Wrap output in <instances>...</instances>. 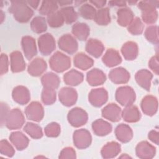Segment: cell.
I'll return each instance as SVG.
<instances>
[{
  "mask_svg": "<svg viewBox=\"0 0 159 159\" xmlns=\"http://www.w3.org/2000/svg\"><path fill=\"white\" fill-rule=\"evenodd\" d=\"M9 12L12 14L15 20L20 23L29 22L34 14L33 10L25 1H11Z\"/></svg>",
  "mask_w": 159,
  "mask_h": 159,
  "instance_id": "cell-1",
  "label": "cell"
},
{
  "mask_svg": "<svg viewBox=\"0 0 159 159\" xmlns=\"http://www.w3.org/2000/svg\"><path fill=\"white\" fill-rule=\"evenodd\" d=\"M158 1H142L138 4L139 8L142 11V20L147 24H152L158 19V12L156 8L158 6Z\"/></svg>",
  "mask_w": 159,
  "mask_h": 159,
  "instance_id": "cell-2",
  "label": "cell"
},
{
  "mask_svg": "<svg viewBox=\"0 0 159 159\" xmlns=\"http://www.w3.org/2000/svg\"><path fill=\"white\" fill-rule=\"evenodd\" d=\"M49 65L52 70L57 73H62L71 66V59L61 52L57 51L50 58Z\"/></svg>",
  "mask_w": 159,
  "mask_h": 159,
  "instance_id": "cell-3",
  "label": "cell"
},
{
  "mask_svg": "<svg viewBox=\"0 0 159 159\" xmlns=\"http://www.w3.org/2000/svg\"><path fill=\"white\" fill-rule=\"evenodd\" d=\"M115 98L120 105L125 107L133 104L135 101L136 95L132 88L129 86H123L117 89Z\"/></svg>",
  "mask_w": 159,
  "mask_h": 159,
  "instance_id": "cell-4",
  "label": "cell"
},
{
  "mask_svg": "<svg viewBox=\"0 0 159 159\" xmlns=\"http://www.w3.org/2000/svg\"><path fill=\"white\" fill-rule=\"evenodd\" d=\"M25 122V118L22 111L18 108L9 111L5 120V125L9 130L19 129Z\"/></svg>",
  "mask_w": 159,
  "mask_h": 159,
  "instance_id": "cell-5",
  "label": "cell"
},
{
  "mask_svg": "<svg viewBox=\"0 0 159 159\" xmlns=\"http://www.w3.org/2000/svg\"><path fill=\"white\" fill-rule=\"evenodd\" d=\"M67 119L69 123L75 127L84 125L88 119L87 112L82 108L76 107L71 109L68 113Z\"/></svg>",
  "mask_w": 159,
  "mask_h": 159,
  "instance_id": "cell-6",
  "label": "cell"
},
{
  "mask_svg": "<svg viewBox=\"0 0 159 159\" xmlns=\"http://www.w3.org/2000/svg\"><path fill=\"white\" fill-rule=\"evenodd\" d=\"M73 143L79 149H85L89 147L92 142V137L90 132L85 129L76 130L73 135Z\"/></svg>",
  "mask_w": 159,
  "mask_h": 159,
  "instance_id": "cell-7",
  "label": "cell"
},
{
  "mask_svg": "<svg viewBox=\"0 0 159 159\" xmlns=\"http://www.w3.org/2000/svg\"><path fill=\"white\" fill-rule=\"evenodd\" d=\"M38 45L40 52L46 56L51 54L56 48L55 39L49 33L41 35L39 37Z\"/></svg>",
  "mask_w": 159,
  "mask_h": 159,
  "instance_id": "cell-8",
  "label": "cell"
},
{
  "mask_svg": "<svg viewBox=\"0 0 159 159\" xmlns=\"http://www.w3.org/2000/svg\"><path fill=\"white\" fill-rule=\"evenodd\" d=\"M58 45L60 49L70 55L75 53L78 48V44L76 39L69 34L61 36L58 39Z\"/></svg>",
  "mask_w": 159,
  "mask_h": 159,
  "instance_id": "cell-9",
  "label": "cell"
},
{
  "mask_svg": "<svg viewBox=\"0 0 159 159\" xmlns=\"http://www.w3.org/2000/svg\"><path fill=\"white\" fill-rule=\"evenodd\" d=\"M25 114L28 119L39 122L43 117V107L39 102L32 101L26 107Z\"/></svg>",
  "mask_w": 159,
  "mask_h": 159,
  "instance_id": "cell-10",
  "label": "cell"
},
{
  "mask_svg": "<svg viewBox=\"0 0 159 159\" xmlns=\"http://www.w3.org/2000/svg\"><path fill=\"white\" fill-rule=\"evenodd\" d=\"M108 99L107 91L103 88L93 89L89 93V102L94 107H99L104 104Z\"/></svg>",
  "mask_w": 159,
  "mask_h": 159,
  "instance_id": "cell-11",
  "label": "cell"
},
{
  "mask_svg": "<svg viewBox=\"0 0 159 159\" xmlns=\"http://www.w3.org/2000/svg\"><path fill=\"white\" fill-rule=\"evenodd\" d=\"M58 98L63 105L70 107L76 103L78 93L75 89L71 87H63L58 92Z\"/></svg>",
  "mask_w": 159,
  "mask_h": 159,
  "instance_id": "cell-12",
  "label": "cell"
},
{
  "mask_svg": "<svg viewBox=\"0 0 159 159\" xmlns=\"http://www.w3.org/2000/svg\"><path fill=\"white\" fill-rule=\"evenodd\" d=\"M135 153L139 158L150 159L155 157L156 148L147 141H142L137 145Z\"/></svg>",
  "mask_w": 159,
  "mask_h": 159,
  "instance_id": "cell-13",
  "label": "cell"
},
{
  "mask_svg": "<svg viewBox=\"0 0 159 159\" xmlns=\"http://www.w3.org/2000/svg\"><path fill=\"white\" fill-rule=\"evenodd\" d=\"M102 116L114 122L119 121L122 117V111L120 107L115 103H110L102 109Z\"/></svg>",
  "mask_w": 159,
  "mask_h": 159,
  "instance_id": "cell-14",
  "label": "cell"
},
{
  "mask_svg": "<svg viewBox=\"0 0 159 159\" xmlns=\"http://www.w3.org/2000/svg\"><path fill=\"white\" fill-rule=\"evenodd\" d=\"M140 106L145 115L152 116L157 112L158 100L156 97L152 95H147L142 99Z\"/></svg>",
  "mask_w": 159,
  "mask_h": 159,
  "instance_id": "cell-15",
  "label": "cell"
},
{
  "mask_svg": "<svg viewBox=\"0 0 159 159\" xmlns=\"http://www.w3.org/2000/svg\"><path fill=\"white\" fill-rule=\"evenodd\" d=\"M22 48L25 58L30 60L37 53L35 39L30 36H24L21 40Z\"/></svg>",
  "mask_w": 159,
  "mask_h": 159,
  "instance_id": "cell-16",
  "label": "cell"
},
{
  "mask_svg": "<svg viewBox=\"0 0 159 159\" xmlns=\"http://www.w3.org/2000/svg\"><path fill=\"white\" fill-rule=\"evenodd\" d=\"M109 78L115 84H125L130 78L129 72L122 67L112 69L109 73Z\"/></svg>",
  "mask_w": 159,
  "mask_h": 159,
  "instance_id": "cell-17",
  "label": "cell"
},
{
  "mask_svg": "<svg viewBox=\"0 0 159 159\" xmlns=\"http://www.w3.org/2000/svg\"><path fill=\"white\" fill-rule=\"evenodd\" d=\"M47 68L46 61L42 58L37 57L33 59L28 65L27 71L33 76H39Z\"/></svg>",
  "mask_w": 159,
  "mask_h": 159,
  "instance_id": "cell-18",
  "label": "cell"
},
{
  "mask_svg": "<svg viewBox=\"0 0 159 159\" xmlns=\"http://www.w3.org/2000/svg\"><path fill=\"white\" fill-rule=\"evenodd\" d=\"M12 96L14 101L20 104H27L30 99V94L29 89L24 86H17L15 87L12 92Z\"/></svg>",
  "mask_w": 159,
  "mask_h": 159,
  "instance_id": "cell-19",
  "label": "cell"
},
{
  "mask_svg": "<svg viewBox=\"0 0 159 159\" xmlns=\"http://www.w3.org/2000/svg\"><path fill=\"white\" fill-rule=\"evenodd\" d=\"M10 65L13 73L20 72L25 70V61L20 52L14 51L10 54Z\"/></svg>",
  "mask_w": 159,
  "mask_h": 159,
  "instance_id": "cell-20",
  "label": "cell"
},
{
  "mask_svg": "<svg viewBox=\"0 0 159 159\" xmlns=\"http://www.w3.org/2000/svg\"><path fill=\"white\" fill-rule=\"evenodd\" d=\"M86 80L89 85L96 86L102 84L106 80V76L102 70L93 68L87 73Z\"/></svg>",
  "mask_w": 159,
  "mask_h": 159,
  "instance_id": "cell-21",
  "label": "cell"
},
{
  "mask_svg": "<svg viewBox=\"0 0 159 159\" xmlns=\"http://www.w3.org/2000/svg\"><path fill=\"white\" fill-rule=\"evenodd\" d=\"M153 78L152 73L146 69L138 71L135 75V78L137 84L147 91H150L151 81Z\"/></svg>",
  "mask_w": 159,
  "mask_h": 159,
  "instance_id": "cell-22",
  "label": "cell"
},
{
  "mask_svg": "<svg viewBox=\"0 0 159 159\" xmlns=\"http://www.w3.org/2000/svg\"><path fill=\"white\" fill-rule=\"evenodd\" d=\"M86 51L95 58H99L104 51V46L102 43L95 39H89L86 44Z\"/></svg>",
  "mask_w": 159,
  "mask_h": 159,
  "instance_id": "cell-23",
  "label": "cell"
},
{
  "mask_svg": "<svg viewBox=\"0 0 159 159\" xmlns=\"http://www.w3.org/2000/svg\"><path fill=\"white\" fill-rule=\"evenodd\" d=\"M115 134L117 139L122 143H127L133 137V132L130 127L123 123L119 124L116 127Z\"/></svg>",
  "mask_w": 159,
  "mask_h": 159,
  "instance_id": "cell-24",
  "label": "cell"
},
{
  "mask_svg": "<svg viewBox=\"0 0 159 159\" xmlns=\"http://www.w3.org/2000/svg\"><path fill=\"white\" fill-rule=\"evenodd\" d=\"M9 140L18 150H23L27 147L29 140L22 132L16 131L12 132L9 135Z\"/></svg>",
  "mask_w": 159,
  "mask_h": 159,
  "instance_id": "cell-25",
  "label": "cell"
},
{
  "mask_svg": "<svg viewBox=\"0 0 159 159\" xmlns=\"http://www.w3.org/2000/svg\"><path fill=\"white\" fill-rule=\"evenodd\" d=\"M102 62L108 67H114L122 62V58L117 50L108 48L102 58Z\"/></svg>",
  "mask_w": 159,
  "mask_h": 159,
  "instance_id": "cell-26",
  "label": "cell"
},
{
  "mask_svg": "<svg viewBox=\"0 0 159 159\" xmlns=\"http://www.w3.org/2000/svg\"><path fill=\"white\" fill-rule=\"evenodd\" d=\"M121 151L120 145L114 141L107 142L103 146L101 150V154L103 158H113Z\"/></svg>",
  "mask_w": 159,
  "mask_h": 159,
  "instance_id": "cell-27",
  "label": "cell"
},
{
  "mask_svg": "<svg viewBox=\"0 0 159 159\" xmlns=\"http://www.w3.org/2000/svg\"><path fill=\"white\" fill-rule=\"evenodd\" d=\"M122 117L127 122H136L141 118V114L139 108L133 104L125 106L122 111Z\"/></svg>",
  "mask_w": 159,
  "mask_h": 159,
  "instance_id": "cell-28",
  "label": "cell"
},
{
  "mask_svg": "<svg viewBox=\"0 0 159 159\" xmlns=\"http://www.w3.org/2000/svg\"><path fill=\"white\" fill-rule=\"evenodd\" d=\"M92 129L96 135L105 136L111 132L112 127L108 122L102 119H98L93 122Z\"/></svg>",
  "mask_w": 159,
  "mask_h": 159,
  "instance_id": "cell-29",
  "label": "cell"
},
{
  "mask_svg": "<svg viewBox=\"0 0 159 159\" xmlns=\"http://www.w3.org/2000/svg\"><path fill=\"white\" fill-rule=\"evenodd\" d=\"M121 53L126 60H133L138 56V45L134 42H127L122 45Z\"/></svg>",
  "mask_w": 159,
  "mask_h": 159,
  "instance_id": "cell-30",
  "label": "cell"
},
{
  "mask_svg": "<svg viewBox=\"0 0 159 159\" xmlns=\"http://www.w3.org/2000/svg\"><path fill=\"white\" fill-rule=\"evenodd\" d=\"M74 65L82 70H86L90 68L94 64V60L83 52L77 53L73 58Z\"/></svg>",
  "mask_w": 159,
  "mask_h": 159,
  "instance_id": "cell-31",
  "label": "cell"
},
{
  "mask_svg": "<svg viewBox=\"0 0 159 159\" xmlns=\"http://www.w3.org/2000/svg\"><path fill=\"white\" fill-rule=\"evenodd\" d=\"M83 74L75 69L66 72L63 76V81L67 85L75 86L80 84L83 81Z\"/></svg>",
  "mask_w": 159,
  "mask_h": 159,
  "instance_id": "cell-32",
  "label": "cell"
},
{
  "mask_svg": "<svg viewBox=\"0 0 159 159\" xmlns=\"http://www.w3.org/2000/svg\"><path fill=\"white\" fill-rule=\"evenodd\" d=\"M71 32L78 39L84 41L88 39L90 33V29L86 24L78 22L72 26Z\"/></svg>",
  "mask_w": 159,
  "mask_h": 159,
  "instance_id": "cell-33",
  "label": "cell"
},
{
  "mask_svg": "<svg viewBox=\"0 0 159 159\" xmlns=\"http://www.w3.org/2000/svg\"><path fill=\"white\" fill-rule=\"evenodd\" d=\"M117 23L122 27L128 26L134 18L133 12L129 8L119 9L117 12Z\"/></svg>",
  "mask_w": 159,
  "mask_h": 159,
  "instance_id": "cell-34",
  "label": "cell"
},
{
  "mask_svg": "<svg viewBox=\"0 0 159 159\" xmlns=\"http://www.w3.org/2000/svg\"><path fill=\"white\" fill-rule=\"evenodd\" d=\"M41 82L43 88L55 89L58 88L60 80L58 76L55 73L48 72L42 76Z\"/></svg>",
  "mask_w": 159,
  "mask_h": 159,
  "instance_id": "cell-35",
  "label": "cell"
},
{
  "mask_svg": "<svg viewBox=\"0 0 159 159\" xmlns=\"http://www.w3.org/2000/svg\"><path fill=\"white\" fill-rule=\"evenodd\" d=\"M24 130L30 137L34 139H39L43 136L42 129L38 124L28 122L24 127Z\"/></svg>",
  "mask_w": 159,
  "mask_h": 159,
  "instance_id": "cell-36",
  "label": "cell"
},
{
  "mask_svg": "<svg viewBox=\"0 0 159 159\" xmlns=\"http://www.w3.org/2000/svg\"><path fill=\"white\" fill-rule=\"evenodd\" d=\"M30 28L34 32L40 34L47 29L46 19L42 16H36L30 22Z\"/></svg>",
  "mask_w": 159,
  "mask_h": 159,
  "instance_id": "cell-37",
  "label": "cell"
},
{
  "mask_svg": "<svg viewBox=\"0 0 159 159\" xmlns=\"http://www.w3.org/2000/svg\"><path fill=\"white\" fill-rule=\"evenodd\" d=\"M95 22L100 25H106L111 22L110 12L108 7H102L97 12L94 19Z\"/></svg>",
  "mask_w": 159,
  "mask_h": 159,
  "instance_id": "cell-38",
  "label": "cell"
},
{
  "mask_svg": "<svg viewBox=\"0 0 159 159\" xmlns=\"http://www.w3.org/2000/svg\"><path fill=\"white\" fill-rule=\"evenodd\" d=\"M96 12V9L92 5L88 3L82 4L78 9V12L82 17L91 20L94 19Z\"/></svg>",
  "mask_w": 159,
  "mask_h": 159,
  "instance_id": "cell-39",
  "label": "cell"
},
{
  "mask_svg": "<svg viewBox=\"0 0 159 159\" xmlns=\"http://www.w3.org/2000/svg\"><path fill=\"white\" fill-rule=\"evenodd\" d=\"M66 24H71L78 19V14L72 6H66L61 8L60 11Z\"/></svg>",
  "mask_w": 159,
  "mask_h": 159,
  "instance_id": "cell-40",
  "label": "cell"
},
{
  "mask_svg": "<svg viewBox=\"0 0 159 159\" xmlns=\"http://www.w3.org/2000/svg\"><path fill=\"white\" fill-rule=\"evenodd\" d=\"M58 4L55 1H43L39 9V13L42 15L48 16L57 11Z\"/></svg>",
  "mask_w": 159,
  "mask_h": 159,
  "instance_id": "cell-41",
  "label": "cell"
},
{
  "mask_svg": "<svg viewBox=\"0 0 159 159\" xmlns=\"http://www.w3.org/2000/svg\"><path fill=\"white\" fill-rule=\"evenodd\" d=\"M47 21L51 27L57 28L61 27L65 22L64 19L59 11L47 16Z\"/></svg>",
  "mask_w": 159,
  "mask_h": 159,
  "instance_id": "cell-42",
  "label": "cell"
},
{
  "mask_svg": "<svg viewBox=\"0 0 159 159\" xmlns=\"http://www.w3.org/2000/svg\"><path fill=\"white\" fill-rule=\"evenodd\" d=\"M144 29V25L139 17L134 18L131 23L128 25L127 30L132 35H137L141 34Z\"/></svg>",
  "mask_w": 159,
  "mask_h": 159,
  "instance_id": "cell-43",
  "label": "cell"
},
{
  "mask_svg": "<svg viewBox=\"0 0 159 159\" xmlns=\"http://www.w3.org/2000/svg\"><path fill=\"white\" fill-rule=\"evenodd\" d=\"M57 94L55 89L43 88L42 91L41 99L43 103L45 105H50L56 101Z\"/></svg>",
  "mask_w": 159,
  "mask_h": 159,
  "instance_id": "cell-44",
  "label": "cell"
},
{
  "mask_svg": "<svg viewBox=\"0 0 159 159\" xmlns=\"http://www.w3.org/2000/svg\"><path fill=\"white\" fill-rule=\"evenodd\" d=\"M145 37L152 43L158 44V34L157 25H150L145 31Z\"/></svg>",
  "mask_w": 159,
  "mask_h": 159,
  "instance_id": "cell-45",
  "label": "cell"
},
{
  "mask_svg": "<svg viewBox=\"0 0 159 159\" xmlns=\"http://www.w3.org/2000/svg\"><path fill=\"white\" fill-rule=\"evenodd\" d=\"M45 134L49 137H57L60 133V126L57 122L48 124L44 129Z\"/></svg>",
  "mask_w": 159,
  "mask_h": 159,
  "instance_id": "cell-46",
  "label": "cell"
},
{
  "mask_svg": "<svg viewBox=\"0 0 159 159\" xmlns=\"http://www.w3.org/2000/svg\"><path fill=\"white\" fill-rule=\"evenodd\" d=\"M0 152L1 155L12 157L14 155L15 150L12 146L6 140H1L0 142Z\"/></svg>",
  "mask_w": 159,
  "mask_h": 159,
  "instance_id": "cell-47",
  "label": "cell"
},
{
  "mask_svg": "<svg viewBox=\"0 0 159 159\" xmlns=\"http://www.w3.org/2000/svg\"><path fill=\"white\" fill-rule=\"evenodd\" d=\"M59 158H76V152L72 147H65L61 151Z\"/></svg>",
  "mask_w": 159,
  "mask_h": 159,
  "instance_id": "cell-48",
  "label": "cell"
},
{
  "mask_svg": "<svg viewBox=\"0 0 159 159\" xmlns=\"http://www.w3.org/2000/svg\"><path fill=\"white\" fill-rule=\"evenodd\" d=\"M9 68V60L6 54L1 53L0 60V73L3 75L8 71Z\"/></svg>",
  "mask_w": 159,
  "mask_h": 159,
  "instance_id": "cell-49",
  "label": "cell"
},
{
  "mask_svg": "<svg viewBox=\"0 0 159 159\" xmlns=\"http://www.w3.org/2000/svg\"><path fill=\"white\" fill-rule=\"evenodd\" d=\"M149 68L157 75H158V55L152 57L148 62Z\"/></svg>",
  "mask_w": 159,
  "mask_h": 159,
  "instance_id": "cell-50",
  "label": "cell"
},
{
  "mask_svg": "<svg viewBox=\"0 0 159 159\" xmlns=\"http://www.w3.org/2000/svg\"><path fill=\"white\" fill-rule=\"evenodd\" d=\"M9 112V108L7 104L4 102L1 103V126L5 125V120L8 112Z\"/></svg>",
  "mask_w": 159,
  "mask_h": 159,
  "instance_id": "cell-51",
  "label": "cell"
},
{
  "mask_svg": "<svg viewBox=\"0 0 159 159\" xmlns=\"http://www.w3.org/2000/svg\"><path fill=\"white\" fill-rule=\"evenodd\" d=\"M148 139L153 143H155L156 145H158V132L156 130H151L149 133H148Z\"/></svg>",
  "mask_w": 159,
  "mask_h": 159,
  "instance_id": "cell-52",
  "label": "cell"
},
{
  "mask_svg": "<svg viewBox=\"0 0 159 159\" xmlns=\"http://www.w3.org/2000/svg\"><path fill=\"white\" fill-rule=\"evenodd\" d=\"M89 3L93 4L94 6H95L98 8H102V7L106 4V1H101V0H98V1H90Z\"/></svg>",
  "mask_w": 159,
  "mask_h": 159,
  "instance_id": "cell-53",
  "label": "cell"
},
{
  "mask_svg": "<svg viewBox=\"0 0 159 159\" xmlns=\"http://www.w3.org/2000/svg\"><path fill=\"white\" fill-rule=\"evenodd\" d=\"M109 4L111 6H119V7H122V6H126V2L125 1H112L109 2Z\"/></svg>",
  "mask_w": 159,
  "mask_h": 159,
  "instance_id": "cell-54",
  "label": "cell"
},
{
  "mask_svg": "<svg viewBox=\"0 0 159 159\" xmlns=\"http://www.w3.org/2000/svg\"><path fill=\"white\" fill-rule=\"evenodd\" d=\"M26 2L28 5L30 6L34 9H36L39 6V4L40 3L39 1H27Z\"/></svg>",
  "mask_w": 159,
  "mask_h": 159,
  "instance_id": "cell-55",
  "label": "cell"
},
{
  "mask_svg": "<svg viewBox=\"0 0 159 159\" xmlns=\"http://www.w3.org/2000/svg\"><path fill=\"white\" fill-rule=\"evenodd\" d=\"M73 1H59L58 2V3L60 5V6H65V5H69V4H72Z\"/></svg>",
  "mask_w": 159,
  "mask_h": 159,
  "instance_id": "cell-56",
  "label": "cell"
},
{
  "mask_svg": "<svg viewBox=\"0 0 159 159\" xmlns=\"http://www.w3.org/2000/svg\"><path fill=\"white\" fill-rule=\"evenodd\" d=\"M0 15H1V23H2L4 19V12H2V10H1V13H0Z\"/></svg>",
  "mask_w": 159,
  "mask_h": 159,
  "instance_id": "cell-57",
  "label": "cell"
},
{
  "mask_svg": "<svg viewBox=\"0 0 159 159\" xmlns=\"http://www.w3.org/2000/svg\"><path fill=\"white\" fill-rule=\"evenodd\" d=\"M119 158H131L130 157H129V155H127V154H124V155H122V156H120V157H119Z\"/></svg>",
  "mask_w": 159,
  "mask_h": 159,
  "instance_id": "cell-58",
  "label": "cell"
}]
</instances>
